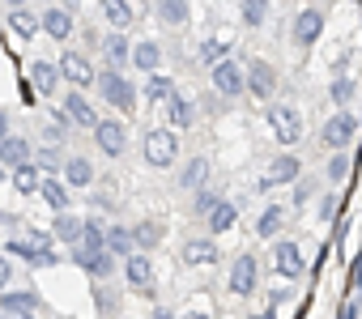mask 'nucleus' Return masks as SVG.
<instances>
[{"label": "nucleus", "mask_w": 362, "mask_h": 319, "mask_svg": "<svg viewBox=\"0 0 362 319\" xmlns=\"http://www.w3.org/2000/svg\"><path fill=\"white\" fill-rule=\"evenodd\" d=\"M149 319H179V315H175V311H166V306H158V311H153Z\"/></svg>", "instance_id": "52"}, {"label": "nucleus", "mask_w": 362, "mask_h": 319, "mask_svg": "<svg viewBox=\"0 0 362 319\" xmlns=\"http://www.w3.org/2000/svg\"><path fill=\"white\" fill-rule=\"evenodd\" d=\"M73 264H77L86 277H94V281H111V277L119 272L124 260H115L111 251H86V247H73Z\"/></svg>", "instance_id": "14"}, {"label": "nucleus", "mask_w": 362, "mask_h": 319, "mask_svg": "<svg viewBox=\"0 0 362 319\" xmlns=\"http://www.w3.org/2000/svg\"><path fill=\"white\" fill-rule=\"evenodd\" d=\"M132 68H141L145 77H149V73H158V68H162V43L141 39V43L132 47Z\"/></svg>", "instance_id": "32"}, {"label": "nucleus", "mask_w": 362, "mask_h": 319, "mask_svg": "<svg viewBox=\"0 0 362 319\" xmlns=\"http://www.w3.org/2000/svg\"><path fill=\"white\" fill-rule=\"evenodd\" d=\"M324 179H328V183H345V179H349V149H345V153H328Z\"/></svg>", "instance_id": "45"}, {"label": "nucleus", "mask_w": 362, "mask_h": 319, "mask_svg": "<svg viewBox=\"0 0 362 319\" xmlns=\"http://www.w3.org/2000/svg\"><path fill=\"white\" fill-rule=\"evenodd\" d=\"M94 145L103 157H124L128 153V124L119 115H103L98 128H94Z\"/></svg>", "instance_id": "10"}, {"label": "nucleus", "mask_w": 362, "mask_h": 319, "mask_svg": "<svg viewBox=\"0 0 362 319\" xmlns=\"http://www.w3.org/2000/svg\"><path fill=\"white\" fill-rule=\"evenodd\" d=\"M256 285H260V260H256L252 251H239V255L230 260L226 289H230L235 298H252V294H256Z\"/></svg>", "instance_id": "8"}, {"label": "nucleus", "mask_w": 362, "mask_h": 319, "mask_svg": "<svg viewBox=\"0 0 362 319\" xmlns=\"http://www.w3.org/2000/svg\"><path fill=\"white\" fill-rule=\"evenodd\" d=\"M43 5H56V0H43Z\"/></svg>", "instance_id": "57"}, {"label": "nucleus", "mask_w": 362, "mask_h": 319, "mask_svg": "<svg viewBox=\"0 0 362 319\" xmlns=\"http://www.w3.org/2000/svg\"><path fill=\"white\" fill-rule=\"evenodd\" d=\"M264 119H269V128H273V136L281 145H298L303 140V115H298L294 102H269L264 107Z\"/></svg>", "instance_id": "7"}, {"label": "nucleus", "mask_w": 362, "mask_h": 319, "mask_svg": "<svg viewBox=\"0 0 362 319\" xmlns=\"http://www.w3.org/2000/svg\"><path fill=\"white\" fill-rule=\"evenodd\" d=\"M5 5H9V9H22V5H26V0H5Z\"/></svg>", "instance_id": "56"}, {"label": "nucleus", "mask_w": 362, "mask_h": 319, "mask_svg": "<svg viewBox=\"0 0 362 319\" xmlns=\"http://www.w3.org/2000/svg\"><path fill=\"white\" fill-rule=\"evenodd\" d=\"M132 239H136V251H145V255H149V251L162 243V226H158L153 217H145V222H136V226H132Z\"/></svg>", "instance_id": "40"}, {"label": "nucleus", "mask_w": 362, "mask_h": 319, "mask_svg": "<svg viewBox=\"0 0 362 319\" xmlns=\"http://www.w3.org/2000/svg\"><path fill=\"white\" fill-rule=\"evenodd\" d=\"M52 239L64 243V247H81V239H86V217H77V213H56V217H52Z\"/></svg>", "instance_id": "26"}, {"label": "nucleus", "mask_w": 362, "mask_h": 319, "mask_svg": "<svg viewBox=\"0 0 362 319\" xmlns=\"http://www.w3.org/2000/svg\"><path fill=\"white\" fill-rule=\"evenodd\" d=\"M328 98H332V107H337V111H349V102L358 98V81H354L349 73L332 77V81H328Z\"/></svg>", "instance_id": "35"}, {"label": "nucleus", "mask_w": 362, "mask_h": 319, "mask_svg": "<svg viewBox=\"0 0 362 319\" xmlns=\"http://www.w3.org/2000/svg\"><path fill=\"white\" fill-rule=\"evenodd\" d=\"M332 213H337V200L332 196H320V222H332Z\"/></svg>", "instance_id": "49"}, {"label": "nucleus", "mask_w": 362, "mask_h": 319, "mask_svg": "<svg viewBox=\"0 0 362 319\" xmlns=\"http://www.w3.org/2000/svg\"><path fill=\"white\" fill-rule=\"evenodd\" d=\"M162 119H166V128H175V132H188V128H197L201 107H197L188 94H175V98L162 107Z\"/></svg>", "instance_id": "20"}, {"label": "nucleus", "mask_w": 362, "mask_h": 319, "mask_svg": "<svg viewBox=\"0 0 362 319\" xmlns=\"http://www.w3.org/2000/svg\"><path fill=\"white\" fill-rule=\"evenodd\" d=\"M52 243H56V239H52V230H47V234H35V230H26V234L9 239V247H5V251H13L18 260H26L30 268H52V264L60 260Z\"/></svg>", "instance_id": "3"}, {"label": "nucleus", "mask_w": 362, "mask_h": 319, "mask_svg": "<svg viewBox=\"0 0 362 319\" xmlns=\"http://www.w3.org/2000/svg\"><path fill=\"white\" fill-rule=\"evenodd\" d=\"M98 47H103L107 68H119V73H124V68L132 64V47H136V43H128V30H111Z\"/></svg>", "instance_id": "23"}, {"label": "nucleus", "mask_w": 362, "mask_h": 319, "mask_svg": "<svg viewBox=\"0 0 362 319\" xmlns=\"http://www.w3.org/2000/svg\"><path fill=\"white\" fill-rule=\"evenodd\" d=\"M5 136H13V128H9V111L0 107V140H5Z\"/></svg>", "instance_id": "50"}, {"label": "nucleus", "mask_w": 362, "mask_h": 319, "mask_svg": "<svg viewBox=\"0 0 362 319\" xmlns=\"http://www.w3.org/2000/svg\"><path fill=\"white\" fill-rule=\"evenodd\" d=\"M307 5H320V0H307Z\"/></svg>", "instance_id": "58"}, {"label": "nucleus", "mask_w": 362, "mask_h": 319, "mask_svg": "<svg viewBox=\"0 0 362 319\" xmlns=\"http://www.w3.org/2000/svg\"><path fill=\"white\" fill-rule=\"evenodd\" d=\"M60 64L56 60H30V85H35V94H43V98H56L60 94Z\"/></svg>", "instance_id": "24"}, {"label": "nucleus", "mask_w": 362, "mask_h": 319, "mask_svg": "<svg viewBox=\"0 0 362 319\" xmlns=\"http://www.w3.org/2000/svg\"><path fill=\"white\" fill-rule=\"evenodd\" d=\"M43 35L52 39V43H69L73 39V30H77V18H73V9H64V5H43Z\"/></svg>", "instance_id": "17"}, {"label": "nucleus", "mask_w": 362, "mask_h": 319, "mask_svg": "<svg viewBox=\"0 0 362 319\" xmlns=\"http://www.w3.org/2000/svg\"><path fill=\"white\" fill-rule=\"evenodd\" d=\"M43 306V298L35 294V289H5V294H0V311H5L9 319H35V311Z\"/></svg>", "instance_id": "21"}, {"label": "nucleus", "mask_w": 362, "mask_h": 319, "mask_svg": "<svg viewBox=\"0 0 362 319\" xmlns=\"http://www.w3.org/2000/svg\"><path fill=\"white\" fill-rule=\"evenodd\" d=\"M243 68H247V98H256V102H273L277 98V85H281V77H277V64H269V60H260V56H252V60H243Z\"/></svg>", "instance_id": "5"}, {"label": "nucleus", "mask_w": 362, "mask_h": 319, "mask_svg": "<svg viewBox=\"0 0 362 319\" xmlns=\"http://www.w3.org/2000/svg\"><path fill=\"white\" fill-rule=\"evenodd\" d=\"M94 302H98V311H103V315H115V306H119V294H115L107 281H98V285H94Z\"/></svg>", "instance_id": "46"}, {"label": "nucleus", "mask_w": 362, "mask_h": 319, "mask_svg": "<svg viewBox=\"0 0 362 319\" xmlns=\"http://www.w3.org/2000/svg\"><path fill=\"white\" fill-rule=\"evenodd\" d=\"M141 94H145L149 102H158V107H166V102H170V98H175L179 90H175V81H170L166 73H149V77L141 81Z\"/></svg>", "instance_id": "33"}, {"label": "nucleus", "mask_w": 362, "mask_h": 319, "mask_svg": "<svg viewBox=\"0 0 362 319\" xmlns=\"http://www.w3.org/2000/svg\"><path fill=\"white\" fill-rule=\"evenodd\" d=\"M179 260H184L188 268H214V264H222V247H218L214 234H205V239H184Z\"/></svg>", "instance_id": "15"}, {"label": "nucleus", "mask_w": 362, "mask_h": 319, "mask_svg": "<svg viewBox=\"0 0 362 319\" xmlns=\"http://www.w3.org/2000/svg\"><path fill=\"white\" fill-rule=\"evenodd\" d=\"M69 132H73L69 115H64V111H56V115L43 124V145H64V140H69Z\"/></svg>", "instance_id": "42"}, {"label": "nucleus", "mask_w": 362, "mask_h": 319, "mask_svg": "<svg viewBox=\"0 0 362 319\" xmlns=\"http://www.w3.org/2000/svg\"><path fill=\"white\" fill-rule=\"evenodd\" d=\"M9 281H13V264H9L5 255H0V294L9 289Z\"/></svg>", "instance_id": "48"}, {"label": "nucleus", "mask_w": 362, "mask_h": 319, "mask_svg": "<svg viewBox=\"0 0 362 319\" xmlns=\"http://www.w3.org/2000/svg\"><path fill=\"white\" fill-rule=\"evenodd\" d=\"M9 30H13L18 39H26V43H30V39L43 30V18H39L30 5H22V9H9Z\"/></svg>", "instance_id": "31"}, {"label": "nucleus", "mask_w": 362, "mask_h": 319, "mask_svg": "<svg viewBox=\"0 0 362 319\" xmlns=\"http://www.w3.org/2000/svg\"><path fill=\"white\" fill-rule=\"evenodd\" d=\"M273 268H277L286 281H298V277L307 272V255H303V247H298L294 239H277V243H273Z\"/></svg>", "instance_id": "16"}, {"label": "nucleus", "mask_w": 362, "mask_h": 319, "mask_svg": "<svg viewBox=\"0 0 362 319\" xmlns=\"http://www.w3.org/2000/svg\"><path fill=\"white\" fill-rule=\"evenodd\" d=\"M358 136V115L354 111H332L324 124H320V149L328 153H345Z\"/></svg>", "instance_id": "4"}, {"label": "nucleus", "mask_w": 362, "mask_h": 319, "mask_svg": "<svg viewBox=\"0 0 362 319\" xmlns=\"http://www.w3.org/2000/svg\"><path fill=\"white\" fill-rule=\"evenodd\" d=\"M26 162H35V145L26 140V136H5L0 140V171H18V167H26Z\"/></svg>", "instance_id": "22"}, {"label": "nucleus", "mask_w": 362, "mask_h": 319, "mask_svg": "<svg viewBox=\"0 0 362 319\" xmlns=\"http://www.w3.org/2000/svg\"><path fill=\"white\" fill-rule=\"evenodd\" d=\"M209 81H214V90H218L222 98H230V102L247 94V68H243L235 56L222 60V64H214V68H209Z\"/></svg>", "instance_id": "9"}, {"label": "nucleus", "mask_w": 362, "mask_h": 319, "mask_svg": "<svg viewBox=\"0 0 362 319\" xmlns=\"http://www.w3.org/2000/svg\"><path fill=\"white\" fill-rule=\"evenodd\" d=\"M315 192H320V179H307V175H303V179L294 183V196H290V200H294V209H303L307 200H315Z\"/></svg>", "instance_id": "47"}, {"label": "nucleus", "mask_w": 362, "mask_h": 319, "mask_svg": "<svg viewBox=\"0 0 362 319\" xmlns=\"http://www.w3.org/2000/svg\"><path fill=\"white\" fill-rule=\"evenodd\" d=\"M197 60H205V64L214 68V64L230 60V43H226V39H205V43H197Z\"/></svg>", "instance_id": "41"}, {"label": "nucleus", "mask_w": 362, "mask_h": 319, "mask_svg": "<svg viewBox=\"0 0 362 319\" xmlns=\"http://www.w3.org/2000/svg\"><path fill=\"white\" fill-rule=\"evenodd\" d=\"M179 319H209V311H197V306H192V311H184V315H179Z\"/></svg>", "instance_id": "51"}, {"label": "nucleus", "mask_w": 362, "mask_h": 319, "mask_svg": "<svg viewBox=\"0 0 362 319\" xmlns=\"http://www.w3.org/2000/svg\"><path fill=\"white\" fill-rule=\"evenodd\" d=\"M98 13L111 30H132V22H136L132 0H98Z\"/></svg>", "instance_id": "29"}, {"label": "nucleus", "mask_w": 362, "mask_h": 319, "mask_svg": "<svg viewBox=\"0 0 362 319\" xmlns=\"http://www.w3.org/2000/svg\"><path fill=\"white\" fill-rule=\"evenodd\" d=\"M94 90H98V98H103L111 111H119V115H132V111H136V102H141L136 81H128L119 68H103V73H98V81H94Z\"/></svg>", "instance_id": "2"}, {"label": "nucleus", "mask_w": 362, "mask_h": 319, "mask_svg": "<svg viewBox=\"0 0 362 319\" xmlns=\"http://www.w3.org/2000/svg\"><path fill=\"white\" fill-rule=\"evenodd\" d=\"M39 196L56 209V213H69V200H73V188L64 183V175H43V188H39Z\"/></svg>", "instance_id": "30"}, {"label": "nucleus", "mask_w": 362, "mask_h": 319, "mask_svg": "<svg viewBox=\"0 0 362 319\" xmlns=\"http://www.w3.org/2000/svg\"><path fill=\"white\" fill-rule=\"evenodd\" d=\"M60 111L69 115V124H73V128H86V132H94V128H98V119H103V115H94V102L86 98V90H69V94L60 98Z\"/></svg>", "instance_id": "18"}, {"label": "nucleus", "mask_w": 362, "mask_h": 319, "mask_svg": "<svg viewBox=\"0 0 362 319\" xmlns=\"http://www.w3.org/2000/svg\"><path fill=\"white\" fill-rule=\"evenodd\" d=\"M153 18L166 30H184L192 18V0H153Z\"/></svg>", "instance_id": "25"}, {"label": "nucleus", "mask_w": 362, "mask_h": 319, "mask_svg": "<svg viewBox=\"0 0 362 319\" xmlns=\"http://www.w3.org/2000/svg\"><path fill=\"white\" fill-rule=\"evenodd\" d=\"M247 319H277V311H256V315H247Z\"/></svg>", "instance_id": "55"}, {"label": "nucleus", "mask_w": 362, "mask_h": 319, "mask_svg": "<svg viewBox=\"0 0 362 319\" xmlns=\"http://www.w3.org/2000/svg\"><path fill=\"white\" fill-rule=\"evenodd\" d=\"M60 77L69 81V90H90L94 81H98V73H94V64H90V56L86 52H77V47H69V52H60Z\"/></svg>", "instance_id": "11"}, {"label": "nucleus", "mask_w": 362, "mask_h": 319, "mask_svg": "<svg viewBox=\"0 0 362 319\" xmlns=\"http://www.w3.org/2000/svg\"><path fill=\"white\" fill-rule=\"evenodd\" d=\"M64 162H69V157L60 153V145H39L35 149V167L43 175H64Z\"/></svg>", "instance_id": "38"}, {"label": "nucleus", "mask_w": 362, "mask_h": 319, "mask_svg": "<svg viewBox=\"0 0 362 319\" xmlns=\"http://www.w3.org/2000/svg\"><path fill=\"white\" fill-rule=\"evenodd\" d=\"M222 200H226L222 192H214V188H201V192L192 196V217H209V213H214Z\"/></svg>", "instance_id": "44"}, {"label": "nucleus", "mask_w": 362, "mask_h": 319, "mask_svg": "<svg viewBox=\"0 0 362 319\" xmlns=\"http://www.w3.org/2000/svg\"><path fill=\"white\" fill-rule=\"evenodd\" d=\"M86 251H107V226L103 217H86V239H81Z\"/></svg>", "instance_id": "43"}, {"label": "nucleus", "mask_w": 362, "mask_h": 319, "mask_svg": "<svg viewBox=\"0 0 362 319\" xmlns=\"http://www.w3.org/2000/svg\"><path fill=\"white\" fill-rule=\"evenodd\" d=\"M235 222H239V205L235 200H222L209 217H205V226H209V234L218 239V234H226V230H235Z\"/></svg>", "instance_id": "37"}, {"label": "nucleus", "mask_w": 362, "mask_h": 319, "mask_svg": "<svg viewBox=\"0 0 362 319\" xmlns=\"http://www.w3.org/2000/svg\"><path fill=\"white\" fill-rule=\"evenodd\" d=\"M0 183H5V175H0Z\"/></svg>", "instance_id": "59"}, {"label": "nucleus", "mask_w": 362, "mask_h": 319, "mask_svg": "<svg viewBox=\"0 0 362 319\" xmlns=\"http://www.w3.org/2000/svg\"><path fill=\"white\" fill-rule=\"evenodd\" d=\"M107 251H111L115 260H128V255L136 251L132 226H119V222H111V226H107Z\"/></svg>", "instance_id": "34"}, {"label": "nucleus", "mask_w": 362, "mask_h": 319, "mask_svg": "<svg viewBox=\"0 0 362 319\" xmlns=\"http://www.w3.org/2000/svg\"><path fill=\"white\" fill-rule=\"evenodd\" d=\"M119 277L136 289V294H153V260L145 251H132L124 264H119Z\"/></svg>", "instance_id": "19"}, {"label": "nucleus", "mask_w": 362, "mask_h": 319, "mask_svg": "<svg viewBox=\"0 0 362 319\" xmlns=\"http://www.w3.org/2000/svg\"><path fill=\"white\" fill-rule=\"evenodd\" d=\"M320 35H324V9L320 5H307V9H298L290 18V43H294V52H311L320 43Z\"/></svg>", "instance_id": "6"}, {"label": "nucleus", "mask_w": 362, "mask_h": 319, "mask_svg": "<svg viewBox=\"0 0 362 319\" xmlns=\"http://www.w3.org/2000/svg\"><path fill=\"white\" fill-rule=\"evenodd\" d=\"M141 162L149 171H170L179 167V132L175 128H149L141 136Z\"/></svg>", "instance_id": "1"}, {"label": "nucleus", "mask_w": 362, "mask_h": 319, "mask_svg": "<svg viewBox=\"0 0 362 319\" xmlns=\"http://www.w3.org/2000/svg\"><path fill=\"white\" fill-rule=\"evenodd\" d=\"M286 226H290V209H286V205H264L260 217H256V234H260V239H273V243L281 239Z\"/></svg>", "instance_id": "28"}, {"label": "nucleus", "mask_w": 362, "mask_h": 319, "mask_svg": "<svg viewBox=\"0 0 362 319\" xmlns=\"http://www.w3.org/2000/svg\"><path fill=\"white\" fill-rule=\"evenodd\" d=\"M341 319H358V302H349V306L341 311Z\"/></svg>", "instance_id": "54"}, {"label": "nucleus", "mask_w": 362, "mask_h": 319, "mask_svg": "<svg viewBox=\"0 0 362 319\" xmlns=\"http://www.w3.org/2000/svg\"><path fill=\"white\" fill-rule=\"evenodd\" d=\"M303 179V167H298V157L294 153H277L273 162L264 167V175H260V192H273V188H286V183H298Z\"/></svg>", "instance_id": "12"}, {"label": "nucleus", "mask_w": 362, "mask_h": 319, "mask_svg": "<svg viewBox=\"0 0 362 319\" xmlns=\"http://www.w3.org/2000/svg\"><path fill=\"white\" fill-rule=\"evenodd\" d=\"M64 183H69L73 192H86V188H94V183H98V175H94V162H90V157L69 153V162H64Z\"/></svg>", "instance_id": "27"}, {"label": "nucleus", "mask_w": 362, "mask_h": 319, "mask_svg": "<svg viewBox=\"0 0 362 319\" xmlns=\"http://www.w3.org/2000/svg\"><path fill=\"white\" fill-rule=\"evenodd\" d=\"M9 183H13L22 196H39V188H43V171H39L35 162H26V167L9 171Z\"/></svg>", "instance_id": "36"}, {"label": "nucleus", "mask_w": 362, "mask_h": 319, "mask_svg": "<svg viewBox=\"0 0 362 319\" xmlns=\"http://www.w3.org/2000/svg\"><path fill=\"white\" fill-rule=\"evenodd\" d=\"M354 289H358V294H362V260H358V264H354Z\"/></svg>", "instance_id": "53"}, {"label": "nucleus", "mask_w": 362, "mask_h": 319, "mask_svg": "<svg viewBox=\"0 0 362 319\" xmlns=\"http://www.w3.org/2000/svg\"><path fill=\"white\" fill-rule=\"evenodd\" d=\"M175 188L179 192H201V188H209V157L205 153H192V157H184V162L175 167Z\"/></svg>", "instance_id": "13"}, {"label": "nucleus", "mask_w": 362, "mask_h": 319, "mask_svg": "<svg viewBox=\"0 0 362 319\" xmlns=\"http://www.w3.org/2000/svg\"><path fill=\"white\" fill-rule=\"evenodd\" d=\"M269 0H239V22L247 26V30H260L264 22H269Z\"/></svg>", "instance_id": "39"}]
</instances>
